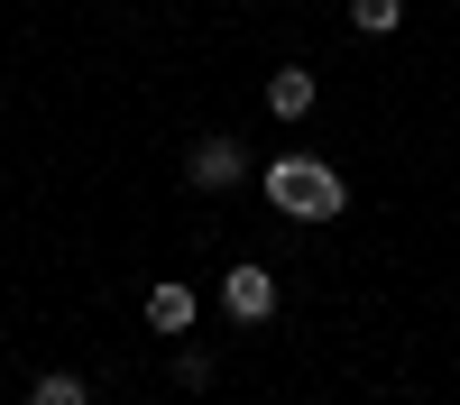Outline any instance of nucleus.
<instances>
[{"mask_svg": "<svg viewBox=\"0 0 460 405\" xmlns=\"http://www.w3.org/2000/svg\"><path fill=\"white\" fill-rule=\"evenodd\" d=\"M258 194L277 203L286 221H341V212H350V184H341V166H323L314 147L267 157V166H258Z\"/></svg>", "mask_w": 460, "mask_h": 405, "instance_id": "nucleus-1", "label": "nucleus"}, {"mask_svg": "<svg viewBox=\"0 0 460 405\" xmlns=\"http://www.w3.org/2000/svg\"><path fill=\"white\" fill-rule=\"evenodd\" d=\"M194 313H203V295L184 286V277L147 286V331H157V341H184V331H194Z\"/></svg>", "mask_w": 460, "mask_h": 405, "instance_id": "nucleus-4", "label": "nucleus"}, {"mask_svg": "<svg viewBox=\"0 0 460 405\" xmlns=\"http://www.w3.org/2000/svg\"><path fill=\"white\" fill-rule=\"evenodd\" d=\"M314 101H323V84H314V65H277L267 74V110L295 129V120H314Z\"/></svg>", "mask_w": 460, "mask_h": 405, "instance_id": "nucleus-5", "label": "nucleus"}, {"mask_svg": "<svg viewBox=\"0 0 460 405\" xmlns=\"http://www.w3.org/2000/svg\"><path fill=\"white\" fill-rule=\"evenodd\" d=\"M175 387H212V350L184 341V350H175Z\"/></svg>", "mask_w": 460, "mask_h": 405, "instance_id": "nucleus-8", "label": "nucleus"}, {"mask_svg": "<svg viewBox=\"0 0 460 405\" xmlns=\"http://www.w3.org/2000/svg\"><path fill=\"white\" fill-rule=\"evenodd\" d=\"M221 313L240 322V331H258V322H277V277H267L258 258H230V277H221Z\"/></svg>", "mask_w": 460, "mask_h": 405, "instance_id": "nucleus-3", "label": "nucleus"}, {"mask_svg": "<svg viewBox=\"0 0 460 405\" xmlns=\"http://www.w3.org/2000/svg\"><path fill=\"white\" fill-rule=\"evenodd\" d=\"M28 405H93V378H74V368H47V378L28 387Z\"/></svg>", "mask_w": 460, "mask_h": 405, "instance_id": "nucleus-6", "label": "nucleus"}, {"mask_svg": "<svg viewBox=\"0 0 460 405\" xmlns=\"http://www.w3.org/2000/svg\"><path fill=\"white\" fill-rule=\"evenodd\" d=\"M249 175H258V157H249L230 129H203V138H194V157H184V184H194V194H240Z\"/></svg>", "mask_w": 460, "mask_h": 405, "instance_id": "nucleus-2", "label": "nucleus"}, {"mask_svg": "<svg viewBox=\"0 0 460 405\" xmlns=\"http://www.w3.org/2000/svg\"><path fill=\"white\" fill-rule=\"evenodd\" d=\"M350 28L359 37H396L405 28V0H350Z\"/></svg>", "mask_w": 460, "mask_h": 405, "instance_id": "nucleus-7", "label": "nucleus"}]
</instances>
